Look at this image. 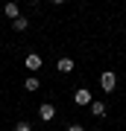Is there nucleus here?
<instances>
[{
    "instance_id": "obj_1",
    "label": "nucleus",
    "mask_w": 126,
    "mask_h": 131,
    "mask_svg": "<svg viewBox=\"0 0 126 131\" xmlns=\"http://www.w3.org/2000/svg\"><path fill=\"white\" fill-rule=\"evenodd\" d=\"M100 88H103L106 93H114V88H117V73H114V70H103V73H100Z\"/></svg>"
},
{
    "instance_id": "obj_2",
    "label": "nucleus",
    "mask_w": 126,
    "mask_h": 131,
    "mask_svg": "<svg viewBox=\"0 0 126 131\" xmlns=\"http://www.w3.org/2000/svg\"><path fill=\"white\" fill-rule=\"evenodd\" d=\"M38 117H41L44 122H53V119H56V105H53V102L38 105Z\"/></svg>"
},
{
    "instance_id": "obj_3",
    "label": "nucleus",
    "mask_w": 126,
    "mask_h": 131,
    "mask_svg": "<svg viewBox=\"0 0 126 131\" xmlns=\"http://www.w3.org/2000/svg\"><path fill=\"white\" fill-rule=\"evenodd\" d=\"M73 102L79 105V108H85V105H91V102H94V96H91V90H88V88H79V90L73 93Z\"/></svg>"
},
{
    "instance_id": "obj_4",
    "label": "nucleus",
    "mask_w": 126,
    "mask_h": 131,
    "mask_svg": "<svg viewBox=\"0 0 126 131\" xmlns=\"http://www.w3.org/2000/svg\"><path fill=\"white\" fill-rule=\"evenodd\" d=\"M23 67H27V70H38V67H41V56H38V52H29V56L23 58Z\"/></svg>"
},
{
    "instance_id": "obj_5",
    "label": "nucleus",
    "mask_w": 126,
    "mask_h": 131,
    "mask_svg": "<svg viewBox=\"0 0 126 131\" xmlns=\"http://www.w3.org/2000/svg\"><path fill=\"white\" fill-rule=\"evenodd\" d=\"M3 15L12 18V20H18V18H21V6H18V3H6V6H3Z\"/></svg>"
},
{
    "instance_id": "obj_6",
    "label": "nucleus",
    "mask_w": 126,
    "mask_h": 131,
    "mask_svg": "<svg viewBox=\"0 0 126 131\" xmlns=\"http://www.w3.org/2000/svg\"><path fill=\"white\" fill-rule=\"evenodd\" d=\"M88 108H91V117H106V102H100V99H94Z\"/></svg>"
},
{
    "instance_id": "obj_7",
    "label": "nucleus",
    "mask_w": 126,
    "mask_h": 131,
    "mask_svg": "<svg viewBox=\"0 0 126 131\" xmlns=\"http://www.w3.org/2000/svg\"><path fill=\"white\" fill-rule=\"evenodd\" d=\"M56 70H59V73H70V70H73V58H68V56L59 58V61H56Z\"/></svg>"
},
{
    "instance_id": "obj_8",
    "label": "nucleus",
    "mask_w": 126,
    "mask_h": 131,
    "mask_svg": "<svg viewBox=\"0 0 126 131\" xmlns=\"http://www.w3.org/2000/svg\"><path fill=\"white\" fill-rule=\"evenodd\" d=\"M27 26H29V20L23 18V15H21L18 20H12V29H15V32H27Z\"/></svg>"
},
{
    "instance_id": "obj_9",
    "label": "nucleus",
    "mask_w": 126,
    "mask_h": 131,
    "mask_svg": "<svg viewBox=\"0 0 126 131\" xmlns=\"http://www.w3.org/2000/svg\"><path fill=\"white\" fill-rule=\"evenodd\" d=\"M23 90H29V93L38 90V79H35V76H27V79H23Z\"/></svg>"
},
{
    "instance_id": "obj_10",
    "label": "nucleus",
    "mask_w": 126,
    "mask_h": 131,
    "mask_svg": "<svg viewBox=\"0 0 126 131\" xmlns=\"http://www.w3.org/2000/svg\"><path fill=\"white\" fill-rule=\"evenodd\" d=\"M15 131H32V125L27 119H21V122H15Z\"/></svg>"
},
{
    "instance_id": "obj_11",
    "label": "nucleus",
    "mask_w": 126,
    "mask_h": 131,
    "mask_svg": "<svg viewBox=\"0 0 126 131\" xmlns=\"http://www.w3.org/2000/svg\"><path fill=\"white\" fill-rule=\"evenodd\" d=\"M68 131H85V128L79 125V122H70V125H68Z\"/></svg>"
},
{
    "instance_id": "obj_12",
    "label": "nucleus",
    "mask_w": 126,
    "mask_h": 131,
    "mask_svg": "<svg viewBox=\"0 0 126 131\" xmlns=\"http://www.w3.org/2000/svg\"><path fill=\"white\" fill-rule=\"evenodd\" d=\"M123 9H126V6H123Z\"/></svg>"
}]
</instances>
